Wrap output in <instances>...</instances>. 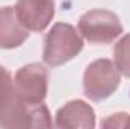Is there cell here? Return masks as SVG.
<instances>
[{"label": "cell", "instance_id": "cell-1", "mask_svg": "<svg viewBox=\"0 0 130 129\" xmlns=\"http://www.w3.org/2000/svg\"><path fill=\"white\" fill-rule=\"evenodd\" d=\"M83 49V40L70 23H55L44 40L42 59L48 67H59L71 61Z\"/></svg>", "mask_w": 130, "mask_h": 129}, {"label": "cell", "instance_id": "cell-2", "mask_svg": "<svg viewBox=\"0 0 130 129\" xmlns=\"http://www.w3.org/2000/svg\"><path fill=\"white\" fill-rule=\"evenodd\" d=\"M29 123L30 103L20 99L11 73L0 65V128H27Z\"/></svg>", "mask_w": 130, "mask_h": 129}, {"label": "cell", "instance_id": "cell-3", "mask_svg": "<svg viewBox=\"0 0 130 129\" xmlns=\"http://www.w3.org/2000/svg\"><path fill=\"white\" fill-rule=\"evenodd\" d=\"M121 82V73L113 61L101 58L86 67L83 73V93L92 102L110 97Z\"/></svg>", "mask_w": 130, "mask_h": 129}, {"label": "cell", "instance_id": "cell-4", "mask_svg": "<svg viewBox=\"0 0 130 129\" xmlns=\"http://www.w3.org/2000/svg\"><path fill=\"white\" fill-rule=\"evenodd\" d=\"M79 32L94 44H109L123 33L120 17L107 9H91L79 20Z\"/></svg>", "mask_w": 130, "mask_h": 129}, {"label": "cell", "instance_id": "cell-5", "mask_svg": "<svg viewBox=\"0 0 130 129\" xmlns=\"http://www.w3.org/2000/svg\"><path fill=\"white\" fill-rule=\"evenodd\" d=\"M14 87L21 100L42 103L48 90V71L41 62H30L17 70Z\"/></svg>", "mask_w": 130, "mask_h": 129}, {"label": "cell", "instance_id": "cell-6", "mask_svg": "<svg viewBox=\"0 0 130 129\" xmlns=\"http://www.w3.org/2000/svg\"><path fill=\"white\" fill-rule=\"evenodd\" d=\"M14 9L29 32H42L55 17V0H17Z\"/></svg>", "mask_w": 130, "mask_h": 129}, {"label": "cell", "instance_id": "cell-7", "mask_svg": "<svg viewBox=\"0 0 130 129\" xmlns=\"http://www.w3.org/2000/svg\"><path fill=\"white\" fill-rule=\"evenodd\" d=\"M55 126L61 129L95 128V112L85 100H70L56 112Z\"/></svg>", "mask_w": 130, "mask_h": 129}, {"label": "cell", "instance_id": "cell-8", "mask_svg": "<svg viewBox=\"0 0 130 129\" xmlns=\"http://www.w3.org/2000/svg\"><path fill=\"white\" fill-rule=\"evenodd\" d=\"M29 38V31L20 23L14 6L0 8V49L20 47Z\"/></svg>", "mask_w": 130, "mask_h": 129}, {"label": "cell", "instance_id": "cell-9", "mask_svg": "<svg viewBox=\"0 0 130 129\" xmlns=\"http://www.w3.org/2000/svg\"><path fill=\"white\" fill-rule=\"evenodd\" d=\"M113 59L115 65L121 74L130 78V33L124 35L113 49Z\"/></svg>", "mask_w": 130, "mask_h": 129}, {"label": "cell", "instance_id": "cell-10", "mask_svg": "<svg viewBox=\"0 0 130 129\" xmlns=\"http://www.w3.org/2000/svg\"><path fill=\"white\" fill-rule=\"evenodd\" d=\"M101 126L103 128H109V129H112V128H120V129L130 128V114H127V112L112 114L106 120L101 122Z\"/></svg>", "mask_w": 130, "mask_h": 129}]
</instances>
